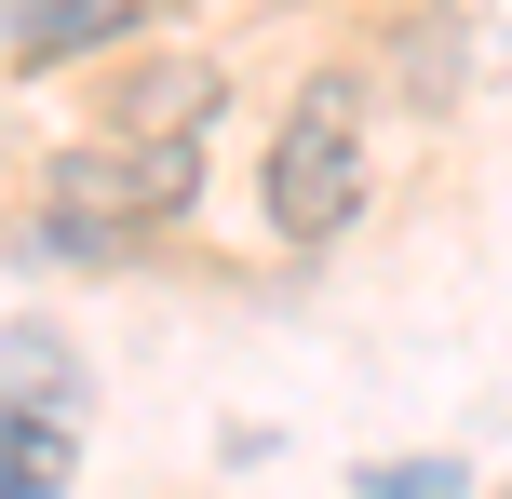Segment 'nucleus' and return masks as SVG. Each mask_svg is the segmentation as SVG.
I'll list each match as a JSON object with an SVG mask.
<instances>
[{"mask_svg": "<svg viewBox=\"0 0 512 499\" xmlns=\"http://www.w3.org/2000/svg\"><path fill=\"white\" fill-rule=\"evenodd\" d=\"M351 216H364V95L351 81H310L283 149H270V230L283 243H337Z\"/></svg>", "mask_w": 512, "mask_h": 499, "instance_id": "f257e3e1", "label": "nucleus"}, {"mask_svg": "<svg viewBox=\"0 0 512 499\" xmlns=\"http://www.w3.org/2000/svg\"><path fill=\"white\" fill-rule=\"evenodd\" d=\"M54 473H68V446H54V419L0 432V499H54Z\"/></svg>", "mask_w": 512, "mask_h": 499, "instance_id": "20e7f679", "label": "nucleus"}, {"mask_svg": "<svg viewBox=\"0 0 512 499\" xmlns=\"http://www.w3.org/2000/svg\"><path fill=\"white\" fill-rule=\"evenodd\" d=\"M378 499H459V473H378Z\"/></svg>", "mask_w": 512, "mask_h": 499, "instance_id": "39448f33", "label": "nucleus"}, {"mask_svg": "<svg viewBox=\"0 0 512 499\" xmlns=\"http://www.w3.org/2000/svg\"><path fill=\"white\" fill-rule=\"evenodd\" d=\"M0 392H14V419H68L81 405V351L54 338V324H14V338H0Z\"/></svg>", "mask_w": 512, "mask_h": 499, "instance_id": "7ed1b4c3", "label": "nucleus"}, {"mask_svg": "<svg viewBox=\"0 0 512 499\" xmlns=\"http://www.w3.org/2000/svg\"><path fill=\"white\" fill-rule=\"evenodd\" d=\"M135 27V0H27L14 27H0V54L14 68H54V54H95V41H122Z\"/></svg>", "mask_w": 512, "mask_h": 499, "instance_id": "f03ea898", "label": "nucleus"}, {"mask_svg": "<svg viewBox=\"0 0 512 499\" xmlns=\"http://www.w3.org/2000/svg\"><path fill=\"white\" fill-rule=\"evenodd\" d=\"M162 14H176V0H162Z\"/></svg>", "mask_w": 512, "mask_h": 499, "instance_id": "423d86ee", "label": "nucleus"}]
</instances>
